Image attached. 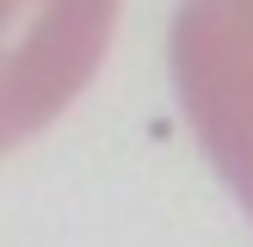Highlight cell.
Wrapping results in <instances>:
<instances>
[{"label":"cell","instance_id":"6da1fadb","mask_svg":"<svg viewBox=\"0 0 253 247\" xmlns=\"http://www.w3.org/2000/svg\"><path fill=\"white\" fill-rule=\"evenodd\" d=\"M167 56L210 167L253 216V0H179Z\"/></svg>","mask_w":253,"mask_h":247},{"label":"cell","instance_id":"7a4b0ae2","mask_svg":"<svg viewBox=\"0 0 253 247\" xmlns=\"http://www.w3.org/2000/svg\"><path fill=\"white\" fill-rule=\"evenodd\" d=\"M118 0H0V155L31 142L93 81Z\"/></svg>","mask_w":253,"mask_h":247}]
</instances>
